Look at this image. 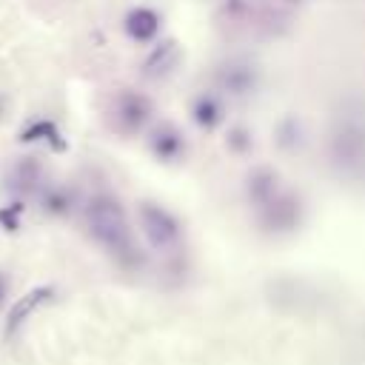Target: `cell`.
I'll return each mask as SVG.
<instances>
[{
	"label": "cell",
	"mask_w": 365,
	"mask_h": 365,
	"mask_svg": "<svg viewBox=\"0 0 365 365\" xmlns=\"http://www.w3.org/2000/svg\"><path fill=\"white\" fill-rule=\"evenodd\" d=\"M86 217H88L91 234H94L103 245H108V248H123V245L128 242L125 214H123V208H120V202H117L114 197H106V194L94 197V200L88 202Z\"/></svg>",
	"instance_id": "obj_1"
},
{
	"label": "cell",
	"mask_w": 365,
	"mask_h": 365,
	"mask_svg": "<svg viewBox=\"0 0 365 365\" xmlns=\"http://www.w3.org/2000/svg\"><path fill=\"white\" fill-rule=\"evenodd\" d=\"M140 222H143V231L148 234V240L154 245H168V242L177 240V222H174V217L165 208L154 205V202H143L140 205Z\"/></svg>",
	"instance_id": "obj_2"
},
{
	"label": "cell",
	"mask_w": 365,
	"mask_h": 365,
	"mask_svg": "<svg viewBox=\"0 0 365 365\" xmlns=\"http://www.w3.org/2000/svg\"><path fill=\"white\" fill-rule=\"evenodd\" d=\"M151 114V106L143 94H134V91H123L117 100H114V117L120 123L123 131H137L145 125Z\"/></svg>",
	"instance_id": "obj_3"
},
{
	"label": "cell",
	"mask_w": 365,
	"mask_h": 365,
	"mask_svg": "<svg viewBox=\"0 0 365 365\" xmlns=\"http://www.w3.org/2000/svg\"><path fill=\"white\" fill-rule=\"evenodd\" d=\"M125 34L134 40V43H151L160 31V14L154 9H145V6H137L125 14Z\"/></svg>",
	"instance_id": "obj_4"
},
{
	"label": "cell",
	"mask_w": 365,
	"mask_h": 365,
	"mask_svg": "<svg viewBox=\"0 0 365 365\" xmlns=\"http://www.w3.org/2000/svg\"><path fill=\"white\" fill-rule=\"evenodd\" d=\"M20 143H48L54 151H66V140L51 120H34L20 131Z\"/></svg>",
	"instance_id": "obj_5"
},
{
	"label": "cell",
	"mask_w": 365,
	"mask_h": 365,
	"mask_svg": "<svg viewBox=\"0 0 365 365\" xmlns=\"http://www.w3.org/2000/svg\"><path fill=\"white\" fill-rule=\"evenodd\" d=\"M334 151L342 163H362L365 160V131L362 128H345L334 140Z\"/></svg>",
	"instance_id": "obj_6"
},
{
	"label": "cell",
	"mask_w": 365,
	"mask_h": 365,
	"mask_svg": "<svg viewBox=\"0 0 365 365\" xmlns=\"http://www.w3.org/2000/svg\"><path fill=\"white\" fill-rule=\"evenodd\" d=\"M48 297H51V288H34V291H29L26 297H20V299L14 302V308H11V314H9L6 331H9V334H14V331L23 325V319H26L37 305H43Z\"/></svg>",
	"instance_id": "obj_7"
},
{
	"label": "cell",
	"mask_w": 365,
	"mask_h": 365,
	"mask_svg": "<svg viewBox=\"0 0 365 365\" xmlns=\"http://www.w3.org/2000/svg\"><path fill=\"white\" fill-rule=\"evenodd\" d=\"M177 57H180V51H177V46H174L171 40L160 43V46L151 51V57L145 60V74H151V77L165 74V71H168V68L177 63Z\"/></svg>",
	"instance_id": "obj_8"
},
{
	"label": "cell",
	"mask_w": 365,
	"mask_h": 365,
	"mask_svg": "<svg viewBox=\"0 0 365 365\" xmlns=\"http://www.w3.org/2000/svg\"><path fill=\"white\" fill-rule=\"evenodd\" d=\"M151 151L160 157V160H177L180 151H182V137L171 128H160L154 137H151Z\"/></svg>",
	"instance_id": "obj_9"
},
{
	"label": "cell",
	"mask_w": 365,
	"mask_h": 365,
	"mask_svg": "<svg viewBox=\"0 0 365 365\" xmlns=\"http://www.w3.org/2000/svg\"><path fill=\"white\" fill-rule=\"evenodd\" d=\"M220 114H222V108H220V103L214 97H205V94L197 97V103H194V123L200 128H214L220 123Z\"/></svg>",
	"instance_id": "obj_10"
},
{
	"label": "cell",
	"mask_w": 365,
	"mask_h": 365,
	"mask_svg": "<svg viewBox=\"0 0 365 365\" xmlns=\"http://www.w3.org/2000/svg\"><path fill=\"white\" fill-rule=\"evenodd\" d=\"M43 208L48 214H66L71 208V194L66 188H48L43 194Z\"/></svg>",
	"instance_id": "obj_11"
},
{
	"label": "cell",
	"mask_w": 365,
	"mask_h": 365,
	"mask_svg": "<svg viewBox=\"0 0 365 365\" xmlns=\"http://www.w3.org/2000/svg\"><path fill=\"white\" fill-rule=\"evenodd\" d=\"M222 80H225V86H228L234 94H245V91L254 86V74H251L248 68H228Z\"/></svg>",
	"instance_id": "obj_12"
},
{
	"label": "cell",
	"mask_w": 365,
	"mask_h": 365,
	"mask_svg": "<svg viewBox=\"0 0 365 365\" xmlns=\"http://www.w3.org/2000/svg\"><path fill=\"white\" fill-rule=\"evenodd\" d=\"M20 214H23V202H20V200L3 205V208H0V225H3L6 231H17V228H20Z\"/></svg>",
	"instance_id": "obj_13"
},
{
	"label": "cell",
	"mask_w": 365,
	"mask_h": 365,
	"mask_svg": "<svg viewBox=\"0 0 365 365\" xmlns=\"http://www.w3.org/2000/svg\"><path fill=\"white\" fill-rule=\"evenodd\" d=\"M3 299H6V277L0 274V305H3Z\"/></svg>",
	"instance_id": "obj_14"
}]
</instances>
